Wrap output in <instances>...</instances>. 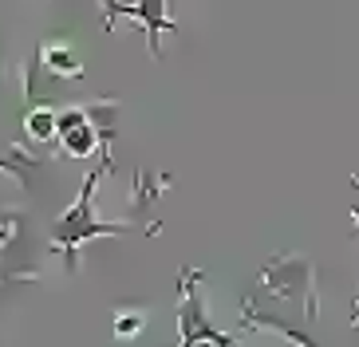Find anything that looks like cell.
<instances>
[{
    "instance_id": "7a4b0ae2",
    "label": "cell",
    "mask_w": 359,
    "mask_h": 347,
    "mask_svg": "<svg viewBox=\"0 0 359 347\" xmlns=\"http://www.w3.org/2000/svg\"><path fill=\"white\" fill-rule=\"evenodd\" d=\"M138 327H142V320H138V315L130 320L127 315V320H118V336H138Z\"/></svg>"
},
{
    "instance_id": "6da1fadb",
    "label": "cell",
    "mask_w": 359,
    "mask_h": 347,
    "mask_svg": "<svg viewBox=\"0 0 359 347\" xmlns=\"http://www.w3.org/2000/svg\"><path fill=\"white\" fill-rule=\"evenodd\" d=\"M28 130H32V135H48V130H52V115H48V111L32 115V118H28Z\"/></svg>"
}]
</instances>
